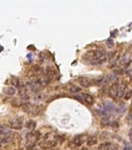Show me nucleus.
I'll use <instances>...</instances> for the list:
<instances>
[{
	"mask_svg": "<svg viewBox=\"0 0 132 150\" xmlns=\"http://www.w3.org/2000/svg\"><path fill=\"white\" fill-rule=\"evenodd\" d=\"M39 138H40V133L38 131H32L31 132L28 133L26 137V142H27V144L30 146H33L39 140Z\"/></svg>",
	"mask_w": 132,
	"mask_h": 150,
	"instance_id": "f257e3e1",
	"label": "nucleus"
},
{
	"mask_svg": "<svg viewBox=\"0 0 132 150\" xmlns=\"http://www.w3.org/2000/svg\"><path fill=\"white\" fill-rule=\"evenodd\" d=\"M87 54H88V58H90L91 62H92L93 60H98V59L101 58L102 56H105V52L101 49H98V50L89 52H88Z\"/></svg>",
	"mask_w": 132,
	"mask_h": 150,
	"instance_id": "f03ea898",
	"label": "nucleus"
},
{
	"mask_svg": "<svg viewBox=\"0 0 132 150\" xmlns=\"http://www.w3.org/2000/svg\"><path fill=\"white\" fill-rule=\"evenodd\" d=\"M27 85L29 87V89L31 90L32 91H33V92H38V91H40L44 88V86L41 85V82H40L38 80L30 81L27 84Z\"/></svg>",
	"mask_w": 132,
	"mask_h": 150,
	"instance_id": "7ed1b4c3",
	"label": "nucleus"
},
{
	"mask_svg": "<svg viewBox=\"0 0 132 150\" xmlns=\"http://www.w3.org/2000/svg\"><path fill=\"white\" fill-rule=\"evenodd\" d=\"M23 120L21 118H13L10 120V127L12 129L20 130L23 127Z\"/></svg>",
	"mask_w": 132,
	"mask_h": 150,
	"instance_id": "20e7f679",
	"label": "nucleus"
},
{
	"mask_svg": "<svg viewBox=\"0 0 132 150\" xmlns=\"http://www.w3.org/2000/svg\"><path fill=\"white\" fill-rule=\"evenodd\" d=\"M57 143L55 141H44V142H41L39 144V146L43 150H48L51 149L57 145Z\"/></svg>",
	"mask_w": 132,
	"mask_h": 150,
	"instance_id": "39448f33",
	"label": "nucleus"
},
{
	"mask_svg": "<svg viewBox=\"0 0 132 150\" xmlns=\"http://www.w3.org/2000/svg\"><path fill=\"white\" fill-rule=\"evenodd\" d=\"M84 142H85L84 135H78V136H76V138H74V140H73L74 145H76V146H77V147L82 146V145L84 143Z\"/></svg>",
	"mask_w": 132,
	"mask_h": 150,
	"instance_id": "423d86ee",
	"label": "nucleus"
},
{
	"mask_svg": "<svg viewBox=\"0 0 132 150\" xmlns=\"http://www.w3.org/2000/svg\"><path fill=\"white\" fill-rule=\"evenodd\" d=\"M117 92H118V85L114 84L109 89V95L111 98H115L117 96Z\"/></svg>",
	"mask_w": 132,
	"mask_h": 150,
	"instance_id": "0eeeda50",
	"label": "nucleus"
},
{
	"mask_svg": "<svg viewBox=\"0 0 132 150\" xmlns=\"http://www.w3.org/2000/svg\"><path fill=\"white\" fill-rule=\"evenodd\" d=\"M83 102L86 103L88 105H92L94 102V99L92 96L88 94H83Z\"/></svg>",
	"mask_w": 132,
	"mask_h": 150,
	"instance_id": "6e6552de",
	"label": "nucleus"
},
{
	"mask_svg": "<svg viewBox=\"0 0 132 150\" xmlns=\"http://www.w3.org/2000/svg\"><path fill=\"white\" fill-rule=\"evenodd\" d=\"M97 142H98V139L96 137H94V136L89 137L86 141V144H87L88 146H92V145H95L97 144Z\"/></svg>",
	"mask_w": 132,
	"mask_h": 150,
	"instance_id": "1a4fd4ad",
	"label": "nucleus"
},
{
	"mask_svg": "<svg viewBox=\"0 0 132 150\" xmlns=\"http://www.w3.org/2000/svg\"><path fill=\"white\" fill-rule=\"evenodd\" d=\"M107 61V57L105 56H102L101 58L98 59V60H93V61H92L91 63L92 64H95V65H100V64H103L105 63Z\"/></svg>",
	"mask_w": 132,
	"mask_h": 150,
	"instance_id": "9d476101",
	"label": "nucleus"
},
{
	"mask_svg": "<svg viewBox=\"0 0 132 150\" xmlns=\"http://www.w3.org/2000/svg\"><path fill=\"white\" fill-rule=\"evenodd\" d=\"M125 89L126 86L124 85H121L118 86V92H117V97L119 98H122L125 95Z\"/></svg>",
	"mask_w": 132,
	"mask_h": 150,
	"instance_id": "9b49d317",
	"label": "nucleus"
},
{
	"mask_svg": "<svg viewBox=\"0 0 132 150\" xmlns=\"http://www.w3.org/2000/svg\"><path fill=\"white\" fill-rule=\"evenodd\" d=\"M26 127L28 128L30 131H33L36 127V122L32 120H30L28 121H26Z\"/></svg>",
	"mask_w": 132,
	"mask_h": 150,
	"instance_id": "f8f14e48",
	"label": "nucleus"
},
{
	"mask_svg": "<svg viewBox=\"0 0 132 150\" xmlns=\"http://www.w3.org/2000/svg\"><path fill=\"white\" fill-rule=\"evenodd\" d=\"M3 91L6 95L12 96L16 93V89L12 87H8V88H6V89H4Z\"/></svg>",
	"mask_w": 132,
	"mask_h": 150,
	"instance_id": "ddd939ff",
	"label": "nucleus"
},
{
	"mask_svg": "<svg viewBox=\"0 0 132 150\" xmlns=\"http://www.w3.org/2000/svg\"><path fill=\"white\" fill-rule=\"evenodd\" d=\"M10 133V130L9 127L0 125V135H7Z\"/></svg>",
	"mask_w": 132,
	"mask_h": 150,
	"instance_id": "4468645a",
	"label": "nucleus"
},
{
	"mask_svg": "<svg viewBox=\"0 0 132 150\" xmlns=\"http://www.w3.org/2000/svg\"><path fill=\"white\" fill-rule=\"evenodd\" d=\"M79 84H80V85L83 88H87L89 86V81L88 80L87 78H85V77H82L79 79Z\"/></svg>",
	"mask_w": 132,
	"mask_h": 150,
	"instance_id": "2eb2a0df",
	"label": "nucleus"
},
{
	"mask_svg": "<svg viewBox=\"0 0 132 150\" xmlns=\"http://www.w3.org/2000/svg\"><path fill=\"white\" fill-rule=\"evenodd\" d=\"M55 71H53V70L51 69H48L47 70V75H46V77L47 79L49 81H51L53 78H54L55 77Z\"/></svg>",
	"mask_w": 132,
	"mask_h": 150,
	"instance_id": "dca6fc26",
	"label": "nucleus"
},
{
	"mask_svg": "<svg viewBox=\"0 0 132 150\" xmlns=\"http://www.w3.org/2000/svg\"><path fill=\"white\" fill-rule=\"evenodd\" d=\"M122 62H123V63H124L125 64L126 63L128 64L130 63V62H131V56H130L129 52H127L126 55H124V58H123V60H122Z\"/></svg>",
	"mask_w": 132,
	"mask_h": 150,
	"instance_id": "f3484780",
	"label": "nucleus"
},
{
	"mask_svg": "<svg viewBox=\"0 0 132 150\" xmlns=\"http://www.w3.org/2000/svg\"><path fill=\"white\" fill-rule=\"evenodd\" d=\"M33 71L34 72V74H36V75H40V74H41L42 72H43V70L41 67H37V66H35V67L33 68Z\"/></svg>",
	"mask_w": 132,
	"mask_h": 150,
	"instance_id": "a211bd4d",
	"label": "nucleus"
},
{
	"mask_svg": "<svg viewBox=\"0 0 132 150\" xmlns=\"http://www.w3.org/2000/svg\"><path fill=\"white\" fill-rule=\"evenodd\" d=\"M101 123L103 125V126H106V125H109L110 122V119L108 117H103V119H101Z\"/></svg>",
	"mask_w": 132,
	"mask_h": 150,
	"instance_id": "6ab92c4d",
	"label": "nucleus"
},
{
	"mask_svg": "<svg viewBox=\"0 0 132 150\" xmlns=\"http://www.w3.org/2000/svg\"><path fill=\"white\" fill-rule=\"evenodd\" d=\"M81 91V89L80 88H78L77 86H72L71 87V89H70V92H72V93H78Z\"/></svg>",
	"mask_w": 132,
	"mask_h": 150,
	"instance_id": "aec40b11",
	"label": "nucleus"
},
{
	"mask_svg": "<svg viewBox=\"0 0 132 150\" xmlns=\"http://www.w3.org/2000/svg\"><path fill=\"white\" fill-rule=\"evenodd\" d=\"M55 142H56L57 143H62V142H64V141H65V138H64V137L60 136V135L55 136Z\"/></svg>",
	"mask_w": 132,
	"mask_h": 150,
	"instance_id": "412c9836",
	"label": "nucleus"
},
{
	"mask_svg": "<svg viewBox=\"0 0 132 150\" xmlns=\"http://www.w3.org/2000/svg\"><path fill=\"white\" fill-rule=\"evenodd\" d=\"M117 59H118V57H117V52L111 53V56H110V62H116Z\"/></svg>",
	"mask_w": 132,
	"mask_h": 150,
	"instance_id": "4be33fe9",
	"label": "nucleus"
},
{
	"mask_svg": "<svg viewBox=\"0 0 132 150\" xmlns=\"http://www.w3.org/2000/svg\"><path fill=\"white\" fill-rule=\"evenodd\" d=\"M131 95H132V91H127L125 95H124V99L125 100H129L131 98Z\"/></svg>",
	"mask_w": 132,
	"mask_h": 150,
	"instance_id": "5701e85b",
	"label": "nucleus"
},
{
	"mask_svg": "<svg viewBox=\"0 0 132 150\" xmlns=\"http://www.w3.org/2000/svg\"><path fill=\"white\" fill-rule=\"evenodd\" d=\"M107 77H108V80L110 81H117V77L116 76V75H114V74H110Z\"/></svg>",
	"mask_w": 132,
	"mask_h": 150,
	"instance_id": "b1692460",
	"label": "nucleus"
},
{
	"mask_svg": "<svg viewBox=\"0 0 132 150\" xmlns=\"http://www.w3.org/2000/svg\"><path fill=\"white\" fill-rule=\"evenodd\" d=\"M107 45L108 46V48H112L114 45V44H113V42L112 39H108L107 42Z\"/></svg>",
	"mask_w": 132,
	"mask_h": 150,
	"instance_id": "393cba45",
	"label": "nucleus"
},
{
	"mask_svg": "<svg viewBox=\"0 0 132 150\" xmlns=\"http://www.w3.org/2000/svg\"><path fill=\"white\" fill-rule=\"evenodd\" d=\"M119 109L121 110V112H124L126 109V105L124 103H121V105H119Z\"/></svg>",
	"mask_w": 132,
	"mask_h": 150,
	"instance_id": "a878e982",
	"label": "nucleus"
},
{
	"mask_svg": "<svg viewBox=\"0 0 132 150\" xmlns=\"http://www.w3.org/2000/svg\"><path fill=\"white\" fill-rule=\"evenodd\" d=\"M110 124H111V126L113 127H118V123L117 121H113L112 123H110Z\"/></svg>",
	"mask_w": 132,
	"mask_h": 150,
	"instance_id": "bb28decb",
	"label": "nucleus"
},
{
	"mask_svg": "<svg viewBox=\"0 0 132 150\" xmlns=\"http://www.w3.org/2000/svg\"><path fill=\"white\" fill-rule=\"evenodd\" d=\"M127 74H128L131 77H132V69H129L128 70H127Z\"/></svg>",
	"mask_w": 132,
	"mask_h": 150,
	"instance_id": "cd10ccee",
	"label": "nucleus"
},
{
	"mask_svg": "<svg viewBox=\"0 0 132 150\" xmlns=\"http://www.w3.org/2000/svg\"><path fill=\"white\" fill-rule=\"evenodd\" d=\"M130 137H131V138L132 139V127H131V130H130Z\"/></svg>",
	"mask_w": 132,
	"mask_h": 150,
	"instance_id": "c85d7f7f",
	"label": "nucleus"
},
{
	"mask_svg": "<svg viewBox=\"0 0 132 150\" xmlns=\"http://www.w3.org/2000/svg\"><path fill=\"white\" fill-rule=\"evenodd\" d=\"M2 145V140L0 139V148H1V146Z\"/></svg>",
	"mask_w": 132,
	"mask_h": 150,
	"instance_id": "c756f323",
	"label": "nucleus"
},
{
	"mask_svg": "<svg viewBox=\"0 0 132 150\" xmlns=\"http://www.w3.org/2000/svg\"><path fill=\"white\" fill-rule=\"evenodd\" d=\"M131 105H132V103H131Z\"/></svg>",
	"mask_w": 132,
	"mask_h": 150,
	"instance_id": "7c9ffc66",
	"label": "nucleus"
}]
</instances>
